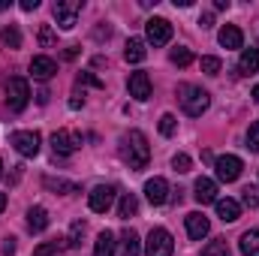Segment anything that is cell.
<instances>
[{
    "label": "cell",
    "mask_w": 259,
    "mask_h": 256,
    "mask_svg": "<svg viewBox=\"0 0 259 256\" xmlns=\"http://www.w3.org/2000/svg\"><path fill=\"white\" fill-rule=\"evenodd\" d=\"M145 196H148L151 205H166L169 202V184H166V178H151L145 184Z\"/></svg>",
    "instance_id": "cell-12"
},
{
    "label": "cell",
    "mask_w": 259,
    "mask_h": 256,
    "mask_svg": "<svg viewBox=\"0 0 259 256\" xmlns=\"http://www.w3.org/2000/svg\"><path fill=\"white\" fill-rule=\"evenodd\" d=\"M0 178H3V160H0Z\"/></svg>",
    "instance_id": "cell-45"
},
{
    "label": "cell",
    "mask_w": 259,
    "mask_h": 256,
    "mask_svg": "<svg viewBox=\"0 0 259 256\" xmlns=\"http://www.w3.org/2000/svg\"><path fill=\"white\" fill-rule=\"evenodd\" d=\"M214 205H217V217H220L223 223H235V220L241 217V205H238L235 199H217Z\"/></svg>",
    "instance_id": "cell-17"
},
{
    "label": "cell",
    "mask_w": 259,
    "mask_h": 256,
    "mask_svg": "<svg viewBox=\"0 0 259 256\" xmlns=\"http://www.w3.org/2000/svg\"><path fill=\"white\" fill-rule=\"evenodd\" d=\"M6 6H9V3H6V0H0V12H3V9H6Z\"/></svg>",
    "instance_id": "cell-44"
},
{
    "label": "cell",
    "mask_w": 259,
    "mask_h": 256,
    "mask_svg": "<svg viewBox=\"0 0 259 256\" xmlns=\"http://www.w3.org/2000/svg\"><path fill=\"white\" fill-rule=\"evenodd\" d=\"M124 58L127 64H142L148 58V49H145V39H130L127 49H124Z\"/></svg>",
    "instance_id": "cell-20"
},
{
    "label": "cell",
    "mask_w": 259,
    "mask_h": 256,
    "mask_svg": "<svg viewBox=\"0 0 259 256\" xmlns=\"http://www.w3.org/2000/svg\"><path fill=\"white\" fill-rule=\"evenodd\" d=\"M241 169H244V163H241V157H235V154H223V157L214 160V172H217V178L226 181V184L238 181Z\"/></svg>",
    "instance_id": "cell-7"
},
{
    "label": "cell",
    "mask_w": 259,
    "mask_h": 256,
    "mask_svg": "<svg viewBox=\"0 0 259 256\" xmlns=\"http://www.w3.org/2000/svg\"><path fill=\"white\" fill-rule=\"evenodd\" d=\"M217 39H220V46H223V49H241V46H244V33H241L235 24H223Z\"/></svg>",
    "instance_id": "cell-16"
},
{
    "label": "cell",
    "mask_w": 259,
    "mask_h": 256,
    "mask_svg": "<svg viewBox=\"0 0 259 256\" xmlns=\"http://www.w3.org/2000/svg\"><path fill=\"white\" fill-rule=\"evenodd\" d=\"M0 250H3V253H6V256H12V253H15V238H6Z\"/></svg>",
    "instance_id": "cell-38"
},
{
    "label": "cell",
    "mask_w": 259,
    "mask_h": 256,
    "mask_svg": "<svg viewBox=\"0 0 259 256\" xmlns=\"http://www.w3.org/2000/svg\"><path fill=\"white\" fill-rule=\"evenodd\" d=\"M118 151H121V160L130 169H145L148 160H151V145H148L145 133H139V130H130V133L121 136V148Z\"/></svg>",
    "instance_id": "cell-1"
},
{
    "label": "cell",
    "mask_w": 259,
    "mask_h": 256,
    "mask_svg": "<svg viewBox=\"0 0 259 256\" xmlns=\"http://www.w3.org/2000/svg\"><path fill=\"white\" fill-rule=\"evenodd\" d=\"M175 241L169 235V229H151L148 241H145V256H172Z\"/></svg>",
    "instance_id": "cell-4"
},
{
    "label": "cell",
    "mask_w": 259,
    "mask_h": 256,
    "mask_svg": "<svg viewBox=\"0 0 259 256\" xmlns=\"http://www.w3.org/2000/svg\"><path fill=\"white\" fill-rule=\"evenodd\" d=\"M238 72L241 75H253L259 72V49H244L238 58Z\"/></svg>",
    "instance_id": "cell-19"
},
{
    "label": "cell",
    "mask_w": 259,
    "mask_h": 256,
    "mask_svg": "<svg viewBox=\"0 0 259 256\" xmlns=\"http://www.w3.org/2000/svg\"><path fill=\"white\" fill-rule=\"evenodd\" d=\"M241 253L244 256H259V229H247L244 235H241Z\"/></svg>",
    "instance_id": "cell-22"
},
{
    "label": "cell",
    "mask_w": 259,
    "mask_h": 256,
    "mask_svg": "<svg viewBox=\"0 0 259 256\" xmlns=\"http://www.w3.org/2000/svg\"><path fill=\"white\" fill-rule=\"evenodd\" d=\"M178 97H181V109H184L190 118H199V115L208 112V106H211V94L202 91L199 84H184V88L178 91Z\"/></svg>",
    "instance_id": "cell-2"
},
{
    "label": "cell",
    "mask_w": 259,
    "mask_h": 256,
    "mask_svg": "<svg viewBox=\"0 0 259 256\" xmlns=\"http://www.w3.org/2000/svg\"><path fill=\"white\" fill-rule=\"evenodd\" d=\"M36 6H39V0H21V9H24V12H33Z\"/></svg>",
    "instance_id": "cell-39"
},
{
    "label": "cell",
    "mask_w": 259,
    "mask_h": 256,
    "mask_svg": "<svg viewBox=\"0 0 259 256\" xmlns=\"http://www.w3.org/2000/svg\"><path fill=\"white\" fill-rule=\"evenodd\" d=\"M172 64L175 66H187L190 61H193V55H190V49H184V46H178V49H172Z\"/></svg>",
    "instance_id": "cell-29"
},
{
    "label": "cell",
    "mask_w": 259,
    "mask_h": 256,
    "mask_svg": "<svg viewBox=\"0 0 259 256\" xmlns=\"http://www.w3.org/2000/svg\"><path fill=\"white\" fill-rule=\"evenodd\" d=\"M12 148L21 157H36L39 154V133L36 130H18V133H12Z\"/></svg>",
    "instance_id": "cell-8"
},
{
    "label": "cell",
    "mask_w": 259,
    "mask_h": 256,
    "mask_svg": "<svg viewBox=\"0 0 259 256\" xmlns=\"http://www.w3.org/2000/svg\"><path fill=\"white\" fill-rule=\"evenodd\" d=\"M247 148L250 151H259V121L250 124V130H247Z\"/></svg>",
    "instance_id": "cell-35"
},
{
    "label": "cell",
    "mask_w": 259,
    "mask_h": 256,
    "mask_svg": "<svg viewBox=\"0 0 259 256\" xmlns=\"http://www.w3.org/2000/svg\"><path fill=\"white\" fill-rule=\"evenodd\" d=\"M27 103H30V84L24 78H9V84H6V106L12 112H24Z\"/></svg>",
    "instance_id": "cell-3"
},
{
    "label": "cell",
    "mask_w": 259,
    "mask_h": 256,
    "mask_svg": "<svg viewBox=\"0 0 259 256\" xmlns=\"http://www.w3.org/2000/svg\"><path fill=\"white\" fill-rule=\"evenodd\" d=\"M115 235L106 229V232H100L97 235V244H94V256H115Z\"/></svg>",
    "instance_id": "cell-21"
},
{
    "label": "cell",
    "mask_w": 259,
    "mask_h": 256,
    "mask_svg": "<svg viewBox=\"0 0 259 256\" xmlns=\"http://www.w3.org/2000/svg\"><path fill=\"white\" fill-rule=\"evenodd\" d=\"M78 84H91V88H103V81L94 75V72H81L78 75Z\"/></svg>",
    "instance_id": "cell-36"
},
{
    "label": "cell",
    "mask_w": 259,
    "mask_h": 256,
    "mask_svg": "<svg viewBox=\"0 0 259 256\" xmlns=\"http://www.w3.org/2000/svg\"><path fill=\"white\" fill-rule=\"evenodd\" d=\"M42 184H46V190H55V193H78V184L64 181V178H46Z\"/></svg>",
    "instance_id": "cell-26"
},
{
    "label": "cell",
    "mask_w": 259,
    "mask_h": 256,
    "mask_svg": "<svg viewBox=\"0 0 259 256\" xmlns=\"http://www.w3.org/2000/svg\"><path fill=\"white\" fill-rule=\"evenodd\" d=\"M244 205H250V208H256V205H259L256 190H244Z\"/></svg>",
    "instance_id": "cell-37"
},
{
    "label": "cell",
    "mask_w": 259,
    "mask_h": 256,
    "mask_svg": "<svg viewBox=\"0 0 259 256\" xmlns=\"http://www.w3.org/2000/svg\"><path fill=\"white\" fill-rule=\"evenodd\" d=\"M27 229H30V232H46V229H49V211H46L42 205H33V208L27 211Z\"/></svg>",
    "instance_id": "cell-18"
},
{
    "label": "cell",
    "mask_w": 259,
    "mask_h": 256,
    "mask_svg": "<svg viewBox=\"0 0 259 256\" xmlns=\"http://www.w3.org/2000/svg\"><path fill=\"white\" fill-rule=\"evenodd\" d=\"M6 208V193H0V211Z\"/></svg>",
    "instance_id": "cell-42"
},
{
    "label": "cell",
    "mask_w": 259,
    "mask_h": 256,
    "mask_svg": "<svg viewBox=\"0 0 259 256\" xmlns=\"http://www.w3.org/2000/svg\"><path fill=\"white\" fill-rule=\"evenodd\" d=\"M81 106H84V97H72L69 100V109H81Z\"/></svg>",
    "instance_id": "cell-41"
},
{
    "label": "cell",
    "mask_w": 259,
    "mask_h": 256,
    "mask_svg": "<svg viewBox=\"0 0 259 256\" xmlns=\"http://www.w3.org/2000/svg\"><path fill=\"white\" fill-rule=\"evenodd\" d=\"M81 235H84V223H81V220H75V223L69 226V238H66V247H78V244H81Z\"/></svg>",
    "instance_id": "cell-28"
},
{
    "label": "cell",
    "mask_w": 259,
    "mask_h": 256,
    "mask_svg": "<svg viewBox=\"0 0 259 256\" xmlns=\"http://www.w3.org/2000/svg\"><path fill=\"white\" fill-rule=\"evenodd\" d=\"M0 42L9 46V49H18V46H21V33H18V27H15V24H6L3 33H0Z\"/></svg>",
    "instance_id": "cell-27"
},
{
    "label": "cell",
    "mask_w": 259,
    "mask_h": 256,
    "mask_svg": "<svg viewBox=\"0 0 259 256\" xmlns=\"http://www.w3.org/2000/svg\"><path fill=\"white\" fill-rule=\"evenodd\" d=\"M121 244H124V247H121V253H124V256H139V253H142V241H139V235H136L133 229L124 232Z\"/></svg>",
    "instance_id": "cell-23"
},
{
    "label": "cell",
    "mask_w": 259,
    "mask_h": 256,
    "mask_svg": "<svg viewBox=\"0 0 259 256\" xmlns=\"http://www.w3.org/2000/svg\"><path fill=\"white\" fill-rule=\"evenodd\" d=\"M253 100H256V103H259V84H256V88H253Z\"/></svg>",
    "instance_id": "cell-43"
},
{
    "label": "cell",
    "mask_w": 259,
    "mask_h": 256,
    "mask_svg": "<svg viewBox=\"0 0 259 256\" xmlns=\"http://www.w3.org/2000/svg\"><path fill=\"white\" fill-rule=\"evenodd\" d=\"M193 196H196V202L199 205H211V202H217V184L211 181V178H199L193 184Z\"/></svg>",
    "instance_id": "cell-15"
},
{
    "label": "cell",
    "mask_w": 259,
    "mask_h": 256,
    "mask_svg": "<svg viewBox=\"0 0 259 256\" xmlns=\"http://www.w3.org/2000/svg\"><path fill=\"white\" fill-rule=\"evenodd\" d=\"M55 72H58V64H55L52 58H46V55H39V58L30 61V75H33L36 81H49Z\"/></svg>",
    "instance_id": "cell-13"
},
{
    "label": "cell",
    "mask_w": 259,
    "mask_h": 256,
    "mask_svg": "<svg viewBox=\"0 0 259 256\" xmlns=\"http://www.w3.org/2000/svg\"><path fill=\"white\" fill-rule=\"evenodd\" d=\"M199 24H202V27H211V24H214V15H211V12H208V15H202V18H199Z\"/></svg>",
    "instance_id": "cell-40"
},
{
    "label": "cell",
    "mask_w": 259,
    "mask_h": 256,
    "mask_svg": "<svg viewBox=\"0 0 259 256\" xmlns=\"http://www.w3.org/2000/svg\"><path fill=\"white\" fill-rule=\"evenodd\" d=\"M190 166H193V163H190L187 154H175V157H172V169H175V172H190Z\"/></svg>",
    "instance_id": "cell-33"
},
{
    "label": "cell",
    "mask_w": 259,
    "mask_h": 256,
    "mask_svg": "<svg viewBox=\"0 0 259 256\" xmlns=\"http://www.w3.org/2000/svg\"><path fill=\"white\" fill-rule=\"evenodd\" d=\"M127 91H130L133 100L145 103V100L151 97V78H148V72H133L127 78Z\"/></svg>",
    "instance_id": "cell-11"
},
{
    "label": "cell",
    "mask_w": 259,
    "mask_h": 256,
    "mask_svg": "<svg viewBox=\"0 0 259 256\" xmlns=\"http://www.w3.org/2000/svg\"><path fill=\"white\" fill-rule=\"evenodd\" d=\"M39 46H42V49H52V46H55V30H52L49 24L39 27Z\"/></svg>",
    "instance_id": "cell-32"
},
{
    "label": "cell",
    "mask_w": 259,
    "mask_h": 256,
    "mask_svg": "<svg viewBox=\"0 0 259 256\" xmlns=\"http://www.w3.org/2000/svg\"><path fill=\"white\" fill-rule=\"evenodd\" d=\"M175 130H178V118L175 115H163L160 118V133L163 136H175Z\"/></svg>",
    "instance_id": "cell-30"
},
{
    "label": "cell",
    "mask_w": 259,
    "mask_h": 256,
    "mask_svg": "<svg viewBox=\"0 0 259 256\" xmlns=\"http://www.w3.org/2000/svg\"><path fill=\"white\" fill-rule=\"evenodd\" d=\"M112 202H115V187L112 184H100V187H94V190L88 193V205L97 214H106L112 208Z\"/></svg>",
    "instance_id": "cell-9"
},
{
    "label": "cell",
    "mask_w": 259,
    "mask_h": 256,
    "mask_svg": "<svg viewBox=\"0 0 259 256\" xmlns=\"http://www.w3.org/2000/svg\"><path fill=\"white\" fill-rule=\"evenodd\" d=\"M202 256H229V247H226L223 241H211V244L202 250Z\"/></svg>",
    "instance_id": "cell-31"
},
{
    "label": "cell",
    "mask_w": 259,
    "mask_h": 256,
    "mask_svg": "<svg viewBox=\"0 0 259 256\" xmlns=\"http://www.w3.org/2000/svg\"><path fill=\"white\" fill-rule=\"evenodd\" d=\"M136 211H139L136 196H133V193H124V199H121V205H118V217H121V220H130Z\"/></svg>",
    "instance_id": "cell-24"
},
{
    "label": "cell",
    "mask_w": 259,
    "mask_h": 256,
    "mask_svg": "<svg viewBox=\"0 0 259 256\" xmlns=\"http://www.w3.org/2000/svg\"><path fill=\"white\" fill-rule=\"evenodd\" d=\"M52 12H55V21L61 24V30H72L75 27V18L81 12V0H58L52 6Z\"/></svg>",
    "instance_id": "cell-6"
},
{
    "label": "cell",
    "mask_w": 259,
    "mask_h": 256,
    "mask_svg": "<svg viewBox=\"0 0 259 256\" xmlns=\"http://www.w3.org/2000/svg\"><path fill=\"white\" fill-rule=\"evenodd\" d=\"M66 247V238H55V241H46V244H39L33 256H58L61 250Z\"/></svg>",
    "instance_id": "cell-25"
},
{
    "label": "cell",
    "mask_w": 259,
    "mask_h": 256,
    "mask_svg": "<svg viewBox=\"0 0 259 256\" xmlns=\"http://www.w3.org/2000/svg\"><path fill=\"white\" fill-rule=\"evenodd\" d=\"M220 58H202V72H208V75H217L220 72Z\"/></svg>",
    "instance_id": "cell-34"
},
{
    "label": "cell",
    "mask_w": 259,
    "mask_h": 256,
    "mask_svg": "<svg viewBox=\"0 0 259 256\" xmlns=\"http://www.w3.org/2000/svg\"><path fill=\"white\" fill-rule=\"evenodd\" d=\"M145 33H148V42L166 46L172 39V24L166 18H151V21H145Z\"/></svg>",
    "instance_id": "cell-10"
},
{
    "label": "cell",
    "mask_w": 259,
    "mask_h": 256,
    "mask_svg": "<svg viewBox=\"0 0 259 256\" xmlns=\"http://www.w3.org/2000/svg\"><path fill=\"white\" fill-rule=\"evenodd\" d=\"M81 133H75V130H58L55 136H52V148H55V154L58 157H69V154H75L78 148H81Z\"/></svg>",
    "instance_id": "cell-5"
},
{
    "label": "cell",
    "mask_w": 259,
    "mask_h": 256,
    "mask_svg": "<svg viewBox=\"0 0 259 256\" xmlns=\"http://www.w3.org/2000/svg\"><path fill=\"white\" fill-rule=\"evenodd\" d=\"M208 232H211V223H208V217H205V214H199V211L187 214V235H190L193 241H202Z\"/></svg>",
    "instance_id": "cell-14"
}]
</instances>
